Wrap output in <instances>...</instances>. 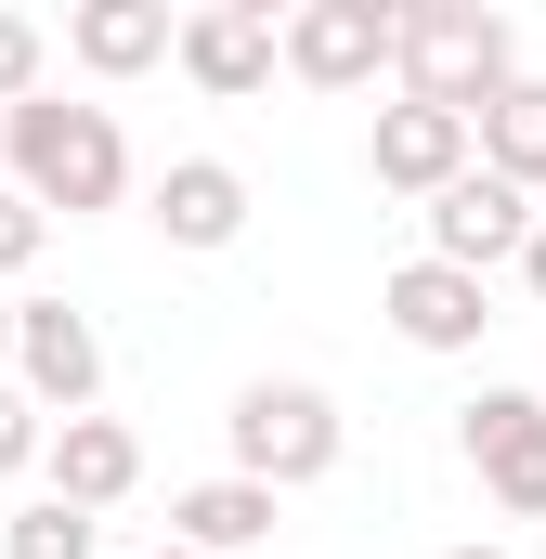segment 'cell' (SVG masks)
Here are the masks:
<instances>
[{"instance_id": "cell-1", "label": "cell", "mask_w": 546, "mask_h": 559, "mask_svg": "<svg viewBox=\"0 0 546 559\" xmlns=\"http://www.w3.org/2000/svg\"><path fill=\"white\" fill-rule=\"evenodd\" d=\"M0 156H13V195H26L39 222H92V209L131 195V131H118V105L26 92V105L0 118Z\"/></svg>"}, {"instance_id": "cell-2", "label": "cell", "mask_w": 546, "mask_h": 559, "mask_svg": "<svg viewBox=\"0 0 546 559\" xmlns=\"http://www.w3.org/2000/svg\"><path fill=\"white\" fill-rule=\"evenodd\" d=\"M391 105H442V118H482L508 79H521V39H508V13L495 0H416L391 13Z\"/></svg>"}, {"instance_id": "cell-3", "label": "cell", "mask_w": 546, "mask_h": 559, "mask_svg": "<svg viewBox=\"0 0 546 559\" xmlns=\"http://www.w3.org/2000/svg\"><path fill=\"white\" fill-rule=\"evenodd\" d=\"M222 442H235V481L299 495V481H325V468L352 455V417H339L312 378H248V391H235V417H222Z\"/></svg>"}, {"instance_id": "cell-4", "label": "cell", "mask_w": 546, "mask_h": 559, "mask_svg": "<svg viewBox=\"0 0 546 559\" xmlns=\"http://www.w3.org/2000/svg\"><path fill=\"white\" fill-rule=\"evenodd\" d=\"M273 66L299 92H378L391 79V0H299L273 26Z\"/></svg>"}, {"instance_id": "cell-5", "label": "cell", "mask_w": 546, "mask_h": 559, "mask_svg": "<svg viewBox=\"0 0 546 559\" xmlns=\"http://www.w3.org/2000/svg\"><path fill=\"white\" fill-rule=\"evenodd\" d=\"M39 417H92V391H105V325L79 312V299H13V365H0Z\"/></svg>"}, {"instance_id": "cell-6", "label": "cell", "mask_w": 546, "mask_h": 559, "mask_svg": "<svg viewBox=\"0 0 546 559\" xmlns=\"http://www.w3.org/2000/svg\"><path fill=\"white\" fill-rule=\"evenodd\" d=\"M416 222H429V248H416V261H455V274L495 286V261H521V235H534V195H521V182H495V169H455Z\"/></svg>"}, {"instance_id": "cell-7", "label": "cell", "mask_w": 546, "mask_h": 559, "mask_svg": "<svg viewBox=\"0 0 546 559\" xmlns=\"http://www.w3.org/2000/svg\"><path fill=\"white\" fill-rule=\"evenodd\" d=\"M169 66H182L209 105L273 92V0H195V13L169 26Z\"/></svg>"}, {"instance_id": "cell-8", "label": "cell", "mask_w": 546, "mask_h": 559, "mask_svg": "<svg viewBox=\"0 0 546 559\" xmlns=\"http://www.w3.org/2000/svg\"><path fill=\"white\" fill-rule=\"evenodd\" d=\"M455 442H468V468H482V495L508 521H546V404L534 391H482L455 417Z\"/></svg>"}, {"instance_id": "cell-9", "label": "cell", "mask_w": 546, "mask_h": 559, "mask_svg": "<svg viewBox=\"0 0 546 559\" xmlns=\"http://www.w3.org/2000/svg\"><path fill=\"white\" fill-rule=\"evenodd\" d=\"M378 312H391V338L404 352H482V325H495V286L455 274V261H404V274L378 286Z\"/></svg>"}, {"instance_id": "cell-10", "label": "cell", "mask_w": 546, "mask_h": 559, "mask_svg": "<svg viewBox=\"0 0 546 559\" xmlns=\"http://www.w3.org/2000/svg\"><path fill=\"white\" fill-rule=\"evenodd\" d=\"M143 222H156L169 248H195V261H209V248H235V235H248V169H235V156H169V169H156V195H143Z\"/></svg>"}, {"instance_id": "cell-11", "label": "cell", "mask_w": 546, "mask_h": 559, "mask_svg": "<svg viewBox=\"0 0 546 559\" xmlns=\"http://www.w3.org/2000/svg\"><path fill=\"white\" fill-rule=\"evenodd\" d=\"M39 481H52V508L105 521V508L143 481V442H131L118 417H52V442H39Z\"/></svg>"}, {"instance_id": "cell-12", "label": "cell", "mask_w": 546, "mask_h": 559, "mask_svg": "<svg viewBox=\"0 0 546 559\" xmlns=\"http://www.w3.org/2000/svg\"><path fill=\"white\" fill-rule=\"evenodd\" d=\"M365 169H378V195H416V209H429V195L468 169V118H442V105H378Z\"/></svg>"}, {"instance_id": "cell-13", "label": "cell", "mask_w": 546, "mask_h": 559, "mask_svg": "<svg viewBox=\"0 0 546 559\" xmlns=\"http://www.w3.org/2000/svg\"><path fill=\"white\" fill-rule=\"evenodd\" d=\"M273 508L286 495H261V481H182L169 495V547H195V559H248V547H273Z\"/></svg>"}, {"instance_id": "cell-14", "label": "cell", "mask_w": 546, "mask_h": 559, "mask_svg": "<svg viewBox=\"0 0 546 559\" xmlns=\"http://www.w3.org/2000/svg\"><path fill=\"white\" fill-rule=\"evenodd\" d=\"M169 0H79L66 13V52L92 66V79H143V66H169Z\"/></svg>"}, {"instance_id": "cell-15", "label": "cell", "mask_w": 546, "mask_h": 559, "mask_svg": "<svg viewBox=\"0 0 546 559\" xmlns=\"http://www.w3.org/2000/svg\"><path fill=\"white\" fill-rule=\"evenodd\" d=\"M468 169H495V182H546V79H508L482 118H468Z\"/></svg>"}, {"instance_id": "cell-16", "label": "cell", "mask_w": 546, "mask_h": 559, "mask_svg": "<svg viewBox=\"0 0 546 559\" xmlns=\"http://www.w3.org/2000/svg\"><path fill=\"white\" fill-rule=\"evenodd\" d=\"M0 559H105V521H79V508H52V495H39V508H13V521H0Z\"/></svg>"}, {"instance_id": "cell-17", "label": "cell", "mask_w": 546, "mask_h": 559, "mask_svg": "<svg viewBox=\"0 0 546 559\" xmlns=\"http://www.w3.org/2000/svg\"><path fill=\"white\" fill-rule=\"evenodd\" d=\"M39 66H52V26H39V13H0V118L39 92Z\"/></svg>"}, {"instance_id": "cell-18", "label": "cell", "mask_w": 546, "mask_h": 559, "mask_svg": "<svg viewBox=\"0 0 546 559\" xmlns=\"http://www.w3.org/2000/svg\"><path fill=\"white\" fill-rule=\"evenodd\" d=\"M39 442H52V417H39V404L0 378V481H26V468H39Z\"/></svg>"}, {"instance_id": "cell-19", "label": "cell", "mask_w": 546, "mask_h": 559, "mask_svg": "<svg viewBox=\"0 0 546 559\" xmlns=\"http://www.w3.org/2000/svg\"><path fill=\"white\" fill-rule=\"evenodd\" d=\"M39 248H52V222H39V209H26V195H13V182H0V286L26 274V261H39Z\"/></svg>"}, {"instance_id": "cell-20", "label": "cell", "mask_w": 546, "mask_h": 559, "mask_svg": "<svg viewBox=\"0 0 546 559\" xmlns=\"http://www.w3.org/2000/svg\"><path fill=\"white\" fill-rule=\"evenodd\" d=\"M521 286L546 299V209H534V235H521Z\"/></svg>"}, {"instance_id": "cell-21", "label": "cell", "mask_w": 546, "mask_h": 559, "mask_svg": "<svg viewBox=\"0 0 546 559\" xmlns=\"http://www.w3.org/2000/svg\"><path fill=\"white\" fill-rule=\"evenodd\" d=\"M0 365H13V286H0Z\"/></svg>"}, {"instance_id": "cell-22", "label": "cell", "mask_w": 546, "mask_h": 559, "mask_svg": "<svg viewBox=\"0 0 546 559\" xmlns=\"http://www.w3.org/2000/svg\"><path fill=\"white\" fill-rule=\"evenodd\" d=\"M442 559H521V547H442Z\"/></svg>"}, {"instance_id": "cell-23", "label": "cell", "mask_w": 546, "mask_h": 559, "mask_svg": "<svg viewBox=\"0 0 546 559\" xmlns=\"http://www.w3.org/2000/svg\"><path fill=\"white\" fill-rule=\"evenodd\" d=\"M143 559H195V547H143Z\"/></svg>"}]
</instances>
